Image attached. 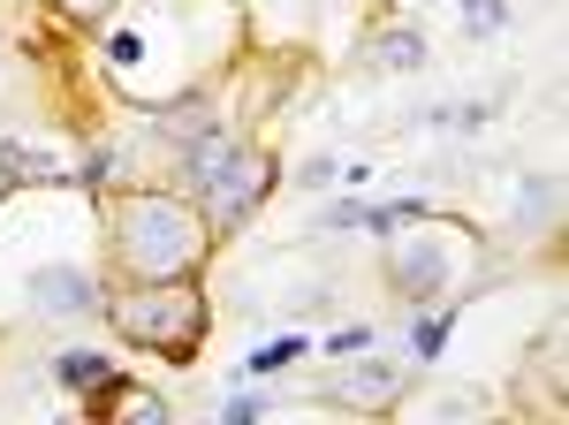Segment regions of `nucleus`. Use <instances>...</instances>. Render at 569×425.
I'll use <instances>...</instances> for the list:
<instances>
[{
	"instance_id": "f8f14e48",
	"label": "nucleus",
	"mask_w": 569,
	"mask_h": 425,
	"mask_svg": "<svg viewBox=\"0 0 569 425\" xmlns=\"http://www.w3.org/2000/svg\"><path fill=\"white\" fill-rule=\"evenodd\" d=\"M297 349H305V342H273V349H266V357H259V365H251V373H281V365H289Z\"/></svg>"
},
{
	"instance_id": "4468645a",
	"label": "nucleus",
	"mask_w": 569,
	"mask_h": 425,
	"mask_svg": "<svg viewBox=\"0 0 569 425\" xmlns=\"http://www.w3.org/2000/svg\"><path fill=\"white\" fill-rule=\"evenodd\" d=\"M61 8H69V16H84V23H91V16H107L114 0H61Z\"/></svg>"
},
{
	"instance_id": "9b49d317",
	"label": "nucleus",
	"mask_w": 569,
	"mask_h": 425,
	"mask_svg": "<svg viewBox=\"0 0 569 425\" xmlns=\"http://www.w3.org/2000/svg\"><path fill=\"white\" fill-rule=\"evenodd\" d=\"M539 212H555V190L531 175V182H525V220H539Z\"/></svg>"
},
{
	"instance_id": "ddd939ff",
	"label": "nucleus",
	"mask_w": 569,
	"mask_h": 425,
	"mask_svg": "<svg viewBox=\"0 0 569 425\" xmlns=\"http://www.w3.org/2000/svg\"><path fill=\"white\" fill-rule=\"evenodd\" d=\"M440 335H448V319H426V327H418V357H433Z\"/></svg>"
},
{
	"instance_id": "20e7f679",
	"label": "nucleus",
	"mask_w": 569,
	"mask_h": 425,
	"mask_svg": "<svg viewBox=\"0 0 569 425\" xmlns=\"http://www.w3.org/2000/svg\"><path fill=\"white\" fill-rule=\"evenodd\" d=\"M31 297H39V312H99V289H91V274H77V266H39L31 274Z\"/></svg>"
},
{
	"instance_id": "6e6552de",
	"label": "nucleus",
	"mask_w": 569,
	"mask_h": 425,
	"mask_svg": "<svg viewBox=\"0 0 569 425\" xmlns=\"http://www.w3.org/2000/svg\"><path fill=\"white\" fill-rule=\"evenodd\" d=\"M99 411H122V418H137V425H168V403L160 395H137V387H99Z\"/></svg>"
},
{
	"instance_id": "1a4fd4ad",
	"label": "nucleus",
	"mask_w": 569,
	"mask_h": 425,
	"mask_svg": "<svg viewBox=\"0 0 569 425\" xmlns=\"http://www.w3.org/2000/svg\"><path fill=\"white\" fill-rule=\"evenodd\" d=\"M0 168L23 175V182H61V160H46V152H31V145H0Z\"/></svg>"
},
{
	"instance_id": "0eeeda50",
	"label": "nucleus",
	"mask_w": 569,
	"mask_h": 425,
	"mask_svg": "<svg viewBox=\"0 0 569 425\" xmlns=\"http://www.w3.org/2000/svg\"><path fill=\"white\" fill-rule=\"evenodd\" d=\"M395 274H402L410 297H426V289H440V251L433 244H402V251H395Z\"/></svg>"
},
{
	"instance_id": "423d86ee",
	"label": "nucleus",
	"mask_w": 569,
	"mask_h": 425,
	"mask_svg": "<svg viewBox=\"0 0 569 425\" xmlns=\"http://www.w3.org/2000/svg\"><path fill=\"white\" fill-rule=\"evenodd\" d=\"M53 380H61V387H84V395H99V387H114V365H107L99 349H69V357H53Z\"/></svg>"
},
{
	"instance_id": "39448f33",
	"label": "nucleus",
	"mask_w": 569,
	"mask_h": 425,
	"mask_svg": "<svg viewBox=\"0 0 569 425\" xmlns=\"http://www.w3.org/2000/svg\"><path fill=\"white\" fill-rule=\"evenodd\" d=\"M402 380H410L402 365H350V373L335 380V403H388Z\"/></svg>"
},
{
	"instance_id": "f03ea898",
	"label": "nucleus",
	"mask_w": 569,
	"mask_h": 425,
	"mask_svg": "<svg viewBox=\"0 0 569 425\" xmlns=\"http://www.w3.org/2000/svg\"><path fill=\"white\" fill-rule=\"evenodd\" d=\"M114 327L130 342H152V349H198V335H206V304H198V289L190 281H160L152 297H130V304H114Z\"/></svg>"
},
{
	"instance_id": "7ed1b4c3",
	"label": "nucleus",
	"mask_w": 569,
	"mask_h": 425,
	"mask_svg": "<svg viewBox=\"0 0 569 425\" xmlns=\"http://www.w3.org/2000/svg\"><path fill=\"white\" fill-rule=\"evenodd\" d=\"M206 198H213V220L220 228H243L251 206L266 198V160L259 152H228L213 175H206Z\"/></svg>"
},
{
	"instance_id": "f257e3e1",
	"label": "nucleus",
	"mask_w": 569,
	"mask_h": 425,
	"mask_svg": "<svg viewBox=\"0 0 569 425\" xmlns=\"http://www.w3.org/2000/svg\"><path fill=\"white\" fill-rule=\"evenodd\" d=\"M122 251H130L137 274H152V281H176L198 266V220L176 206V198H130L122 206Z\"/></svg>"
},
{
	"instance_id": "9d476101",
	"label": "nucleus",
	"mask_w": 569,
	"mask_h": 425,
	"mask_svg": "<svg viewBox=\"0 0 569 425\" xmlns=\"http://www.w3.org/2000/svg\"><path fill=\"white\" fill-rule=\"evenodd\" d=\"M372 53H380V69H418V61H426V39H418V31H380Z\"/></svg>"
}]
</instances>
